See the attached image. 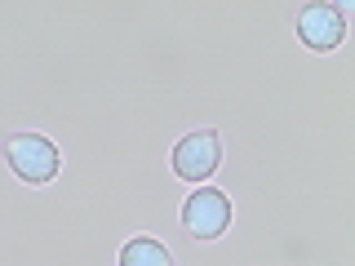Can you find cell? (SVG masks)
<instances>
[{
  "label": "cell",
  "mask_w": 355,
  "mask_h": 266,
  "mask_svg": "<svg viewBox=\"0 0 355 266\" xmlns=\"http://www.w3.org/2000/svg\"><path fill=\"white\" fill-rule=\"evenodd\" d=\"M9 169H14L22 182H49L53 173H58V147H53L49 138H40V133H18V138H9Z\"/></svg>",
  "instance_id": "obj_1"
},
{
  "label": "cell",
  "mask_w": 355,
  "mask_h": 266,
  "mask_svg": "<svg viewBox=\"0 0 355 266\" xmlns=\"http://www.w3.org/2000/svg\"><path fill=\"white\" fill-rule=\"evenodd\" d=\"M169 164H173L178 177H187V182H205V177L222 164V142H218V133H214V129L187 133V138L173 147Z\"/></svg>",
  "instance_id": "obj_2"
},
{
  "label": "cell",
  "mask_w": 355,
  "mask_h": 266,
  "mask_svg": "<svg viewBox=\"0 0 355 266\" xmlns=\"http://www.w3.org/2000/svg\"><path fill=\"white\" fill-rule=\"evenodd\" d=\"M231 222V200L214 191V186H200V191H191V200H187L182 209V227L191 231L196 240H218L222 231H227Z\"/></svg>",
  "instance_id": "obj_3"
},
{
  "label": "cell",
  "mask_w": 355,
  "mask_h": 266,
  "mask_svg": "<svg viewBox=\"0 0 355 266\" xmlns=\"http://www.w3.org/2000/svg\"><path fill=\"white\" fill-rule=\"evenodd\" d=\"M342 14H347L342 5H306L302 18H297V36H302L306 49H320V53L338 49L342 36H347V18Z\"/></svg>",
  "instance_id": "obj_4"
},
{
  "label": "cell",
  "mask_w": 355,
  "mask_h": 266,
  "mask_svg": "<svg viewBox=\"0 0 355 266\" xmlns=\"http://www.w3.org/2000/svg\"><path fill=\"white\" fill-rule=\"evenodd\" d=\"M120 266H173V258H169V249H164L160 240L138 236V240H129L125 249H120Z\"/></svg>",
  "instance_id": "obj_5"
}]
</instances>
